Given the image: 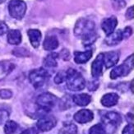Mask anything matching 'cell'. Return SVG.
<instances>
[{"instance_id": "obj_34", "label": "cell", "mask_w": 134, "mask_h": 134, "mask_svg": "<svg viewBox=\"0 0 134 134\" xmlns=\"http://www.w3.org/2000/svg\"><path fill=\"white\" fill-rule=\"evenodd\" d=\"M98 85H99L98 84V81H91V82L89 83V85H88V89L90 91H95V90L97 89Z\"/></svg>"}, {"instance_id": "obj_17", "label": "cell", "mask_w": 134, "mask_h": 134, "mask_svg": "<svg viewBox=\"0 0 134 134\" xmlns=\"http://www.w3.org/2000/svg\"><path fill=\"white\" fill-rule=\"evenodd\" d=\"M28 37L30 39L31 45L34 48H38L41 40V32L36 29H31L27 31Z\"/></svg>"}, {"instance_id": "obj_33", "label": "cell", "mask_w": 134, "mask_h": 134, "mask_svg": "<svg viewBox=\"0 0 134 134\" xmlns=\"http://www.w3.org/2000/svg\"><path fill=\"white\" fill-rule=\"evenodd\" d=\"M133 16H134L133 7L132 6V7H130L126 12V18L129 19V20H132V19H133Z\"/></svg>"}, {"instance_id": "obj_9", "label": "cell", "mask_w": 134, "mask_h": 134, "mask_svg": "<svg viewBox=\"0 0 134 134\" xmlns=\"http://www.w3.org/2000/svg\"><path fill=\"white\" fill-rule=\"evenodd\" d=\"M104 66V54H98L96 59L93 61L91 64V75L94 78H98L102 75Z\"/></svg>"}, {"instance_id": "obj_11", "label": "cell", "mask_w": 134, "mask_h": 134, "mask_svg": "<svg viewBox=\"0 0 134 134\" xmlns=\"http://www.w3.org/2000/svg\"><path fill=\"white\" fill-rule=\"evenodd\" d=\"M118 25V21L115 16H110L104 18L101 22V28L106 36L115 31V27Z\"/></svg>"}, {"instance_id": "obj_15", "label": "cell", "mask_w": 134, "mask_h": 134, "mask_svg": "<svg viewBox=\"0 0 134 134\" xmlns=\"http://www.w3.org/2000/svg\"><path fill=\"white\" fill-rule=\"evenodd\" d=\"M119 96L116 93H108L105 94L101 99V104L104 107H112L118 104Z\"/></svg>"}, {"instance_id": "obj_18", "label": "cell", "mask_w": 134, "mask_h": 134, "mask_svg": "<svg viewBox=\"0 0 134 134\" xmlns=\"http://www.w3.org/2000/svg\"><path fill=\"white\" fill-rule=\"evenodd\" d=\"M43 47L45 50L52 51L59 47V40L55 36H46L43 42Z\"/></svg>"}, {"instance_id": "obj_19", "label": "cell", "mask_w": 134, "mask_h": 134, "mask_svg": "<svg viewBox=\"0 0 134 134\" xmlns=\"http://www.w3.org/2000/svg\"><path fill=\"white\" fill-rule=\"evenodd\" d=\"M73 102L78 106H86L91 103V97L87 94H77L72 96Z\"/></svg>"}, {"instance_id": "obj_14", "label": "cell", "mask_w": 134, "mask_h": 134, "mask_svg": "<svg viewBox=\"0 0 134 134\" xmlns=\"http://www.w3.org/2000/svg\"><path fill=\"white\" fill-rule=\"evenodd\" d=\"M15 64L10 61H1L0 62V81L4 79L6 77L13 71Z\"/></svg>"}, {"instance_id": "obj_7", "label": "cell", "mask_w": 134, "mask_h": 134, "mask_svg": "<svg viewBox=\"0 0 134 134\" xmlns=\"http://www.w3.org/2000/svg\"><path fill=\"white\" fill-rule=\"evenodd\" d=\"M103 124L104 127H117L122 123V117L116 112H108L102 117Z\"/></svg>"}, {"instance_id": "obj_8", "label": "cell", "mask_w": 134, "mask_h": 134, "mask_svg": "<svg viewBox=\"0 0 134 134\" xmlns=\"http://www.w3.org/2000/svg\"><path fill=\"white\" fill-rule=\"evenodd\" d=\"M57 120L53 116H44L37 122V129L42 132H48L56 126Z\"/></svg>"}, {"instance_id": "obj_31", "label": "cell", "mask_w": 134, "mask_h": 134, "mask_svg": "<svg viewBox=\"0 0 134 134\" xmlns=\"http://www.w3.org/2000/svg\"><path fill=\"white\" fill-rule=\"evenodd\" d=\"M122 32H123V37H124V39H127V38H129L131 36V35L132 33V31L131 27L127 26L124 31H122Z\"/></svg>"}, {"instance_id": "obj_26", "label": "cell", "mask_w": 134, "mask_h": 134, "mask_svg": "<svg viewBox=\"0 0 134 134\" xmlns=\"http://www.w3.org/2000/svg\"><path fill=\"white\" fill-rule=\"evenodd\" d=\"M13 96V92L12 91L8 89H2L0 90V98L7 100V99H10Z\"/></svg>"}, {"instance_id": "obj_29", "label": "cell", "mask_w": 134, "mask_h": 134, "mask_svg": "<svg viewBox=\"0 0 134 134\" xmlns=\"http://www.w3.org/2000/svg\"><path fill=\"white\" fill-rule=\"evenodd\" d=\"M114 7L116 8H121L125 6V1L124 0H111Z\"/></svg>"}, {"instance_id": "obj_16", "label": "cell", "mask_w": 134, "mask_h": 134, "mask_svg": "<svg viewBox=\"0 0 134 134\" xmlns=\"http://www.w3.org/2000/svg\"><path fill=\"white\" fill-rule=\"evenodd\" d=\"M92 57V51L86 50L85 52H79L76 51L74 53V60L75 63L78 64H83L86 62H88Z\"/></svg>"}, {"instance_id": "obj_6", "label": "cell", "mask_w": 134, "mask_h": 134, "mask_svg": "<svg viewBox=\"0 0 134 134\" xmlns=\"http://www.w3.org/2000/svg\"><path fill=\"white\" fill-rule=\"evenodd\" d=\"M58 102V98L51 93L45 92L43 94H40L36 99L37 105L44 110L49 111L52 109Z\"/></svg>"}, {"instance_id": "obj_35", "label": "cell", "mask_w": 134, "mask_h": 134, "mask_svg": "<svg viewBox=\"0 0 134 134\" xmlns=\"http://www.w3.org/2000/svg\"><path fill=\"white\" fill-rule=\"evenodd\" d=\"M131 91L132 92H133V81H132V82H131Z\"/></svg>"}, {"instance_id": "obj_20", "label": "cell", "mask_w": 134, "mask_h": 134, "mask_svg": "<svg viewBox=\"0 0 134 134\" xmlns=\"http://www.w3.org/2000/svg\"><path fill=\"white\" fill-rule=\"evenodd\" d=\"M8 41L10 44L17 45L21 42V34L18 30H11L8 32Z\"/></svg>"}, {"instance_id": "obj_23", "label": "cell", "mask_w": 134, "mask_h": 134, "mask_svg": "<svg viewBox=\"0 0 134 134\" xmlns=\"http://www.w3.org/2000/svg\"><path fill=\"white\" fill-rule=\"evenodd\" d=\"M61 132L63 134H77V127L74 124H65L63 127Z\"/></svg>"}, {"instance_id": "obj_22", "label": "cell", "mask_w": 134, "mask_h": 134, "mask_svg": "<svg viewBox=\"0 0 134 134\" xmlns=\"http://www.w3.org/2000/svg\"><path fill=\"white\" fill-rule=\"evenodd\" d=\"M17 129H18V124L15 121L8 120L4 125V132L5 134H14Z\"/></svg>"}, {"instance_id": "obj_5", "label": "cell", "mask_w": 134, "mask_h": 134, "mask_svg": "<svg viewBox=\"0 0 134 134\" xmlns=\"http://www.w3.org/2000/svg\"><path fill=\"white\" fill-rule=\"evenodd\" d=\"M8 11L13 18L21 20L26 14V4L22 0H12L8 4Z\"/></svg>"}, {"instance_id": "obj_27", "label": "cell", "mask_w": 134, "mask_h": 134, "mask_svg": "<svg viewBox=\"0 0 134 134\" xmlns=\"http://www.w3.org/2000/svg\"><path fill=\"white\" fill-rule=\"evenodd\" d=\"M8 116L9 113L8 111H6L5 109H0V124H2L3 123L7 121Z\"/></svg>"}, {"instance_id": "obj_28", "label": "cell", "mask_w": 134, "mask_h": 134, "mask_svg": "<svg viewBox=\"0 0 134 134\" xmlns=\"http://www.w3.org/2000/svg\"><path fill=\"white\" fill-rule=\"evenodd\" d=\"M133 132H134L133 124H129V125H127L124 129L122 134H133Z\"/></svg>"}, {"instance_id": "obj_3", "label": "cell", "mask_w": 134, "mask_h": 134, "mask_svg": "<svg viewBox=\"0 0 134 134\" xmlns=\"http://www.w3.org/2000/svg\"><path fill=\"white\" fill-rule=\"evenodd\" d=\"M49 78V73L43 68H40L37 69H34L29 74V80L31 85L36 89H39L42 87L47 79Z\"/></svg>"}, {"instance_id": "obj_36", "label": "cell", "mask_w": 134, "mask_h": 134, "mask_svg": "<svg viewBox=\"0 0 134 134\" xmlns=\"http://www.w3.org/2000/svg\"><path fill=\"white\" fill-rule=\"evenodd\" d=\"M5 1H6V0H0V4L3 3H4Z\"/></svg>"}, {"instance_id": "obj_2", "label": "cell", "mask_w": 134, "mask_h": 134, "mask_svg": "<svg viewBox=\"0 0 134 134\" xmlns=\"http://www.w3.org/2000/svg\"><path fill=\"white\" fill-rule=\"evenodd\" d=\"M67 87L72 91H79L85 88L86 81L79 72L77 70L70 68L66 72Z\"/></svg>"}, {"instance_id": "obj_1", "label": "cell", "mask_w": 134, "mask_h": 134, "mask_svg": "<svg viewBox=\"0 0 134 134\" xmlns=\"http://www.w3.org/2000/svg\"><path fill=\"white\" fill-rule=\"evenodd\" d=\"M74 34L76 36L82 40L85 46H90L97 39L95 22L87 18L79 19L75 25Z\"/></svg>"}, {"instance_id": "obj_30", "label": "cell", "mask_w": 134, "mask_h": 134, "mask_svg": "<svg viewBox=\"0 0 134 134\" xmlns=\"http://www.w3.org/2000/svg\"><path fill=\"white\" fill-rule=\"evenodd\" d=\"M8 31V27L5 22L3 21H0V36H3V35L6 34Z\"/></svg>"}, {"instance_id": "obj_32", "label": "cell", "mask_w": 134, "mask_h": 134, "mask_svg": "<svg viewBox=\"0 0 134 134\" xmlns=\"http://www.w3.org/2000/svg\"><path fill=\"white\" fill-rule=\"evenodd\" d=\"M21 134H39V130L36 127H31L23 131Z\"/></svg>"}, {"instance_id": "obj_25", "label": "cell", "mask_w": 134, "mask_h": 134, "mask_svg": "<svg viewBox=\"0 0 134 134\" xmlns=\"http://www.w3.org/2000/svg\"><path fill=\"white\" fill-rule=\"evenodd\" d=\"M65 80H66V72H60L54 77V82L56 84H61L63 81H65Z\"/></svg>"}, {"instance_id": "obj_24", "label": "cell", "mask_w": 134, "mask_h": 134, "mask_svg": "<svg viewBox=\"0 0 134 134\" xmlns=\"http://www.w3.org/2000/svg\"><path fill=\"white\" fill-rule=\"evenodd\" d=\"M106 129L103 124H97L92 126L90 130L89 134H106Z\"/></svg>"}, {"instance_id": "obj_12", "label": "cell", "mask_w": 134, "mask_h": 134, "mask_svg": "<svg viewBox=\"0 0 134 134\" xmlns=\"http://www.w3.org/2000/svg\"><path fill=\"white\" fill-rule=\"evenodd\" d=\"M104 54V64L106 68H112L117 64L119 59V54L116 51H110Z\"/></svg>"}, {"instance_id": "obj_10", "label": "cell", "mask_w": 134, "mask_h": 134, "mask_svg": "<svg viewBox=\"0 0 134 134\" xmlns=\"http://www.w3.org/2000/svg\"><path fill=\"white\" fill-rule=\"evenodd\" d=\"M93 118L94 114L89 109H81L74 114V120L79 124H86L91 122Z\"/></svg>"}, {"instance_id": "obj_13", "label": "cell", "mask_w": 134, "mask_h": 134, "mask_svg": "<svg viewBox=\"0 0 134 134\" xmlns=\"http://www.w3.org/2000/svg\"><path fill=\"white\" fill-rule=\"evenodd\" d=\"M123 39H124L123 32H122L121 30H118L116 31H114L111 34L108 35L105 38V40H104V42H105V44L107 45L114 46V45L119 44Z\"/></svg>"}, {"instance_id": "obj_21", "label": "cell", "mask_w": 134, "mask_h": 134, "mask_svg": "<svg viewBox=\"0 0 134 134\" xmlns=\"http://www.w3.org/2000/svg\"><path fill=\"white\" fill-rule=\"evenodd\" d=\"M59 58V54L56 53H51L45 57L44 59V65L47 68H54L57 66V59Z\"/></svg>"}, {"instance_id": "obj_4", "label": "cell", "mask_w": 134, "mask_h": 134, "mask_svg": "<svg viewBox=\"0 0 134 134\" xmlns=\"http://www.w3.org/2000/svg\"><path fill=\"white\" fill-rule=\"evenodd\" d=\"M133 68V54L130 55L124 62L123 64L115 67L110 72V78L116 79L120 77H125Z\"/></svg>"}]
</instances>
